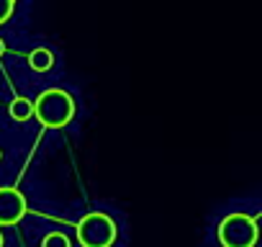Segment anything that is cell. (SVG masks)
Masks as SVG:
<instances>
[{"label": "cell", "mask_w": 262, "mask_h": 247, "mask_svg": "<svg viewBox=\"0 0 262 247\" xmlns=\"http://www.w3.org/2000/svg\"><path fill=\"white\" fill-rule=\"evenodd\" d=\"M13 8H16L13 0H0V24H6L13 16Z\"/></svg>", "instance_id": "cell-8"}, {"label": "cell", "mask_w": 262, "mask_h": 247, "mask_svg": "<svg viewBox=\"0 0 262 247\" xmlns=\"http://www.w3.org/2000/svg\"><path fill=\"white\" fill-rule=\"evenodd\" d=\"M0 160H3V152H0Z\"/></svg>", "instance_id": "cell-11"}, {"label": "cell", "mask_w": 262, "mask_h": 247, "mask_svg": "<svg viewBox=\"0 0 262 247\" xmlns=\"http://www.w3.org/2000/svg\"><path fill=\"white\" fill-rule=\"evenodd\" d=\"M3 54H6V42L0 39V57H3Z\"/></svg>", "instance_id": "cell-9"}, {"label": "cell", "mask_w": 262, "mask_h": 247, "mask_svg": "<svg viewBox=\"0 0 262 247\" xmlns=\"http://www.w3.org/2000/svg\"><path fill=\"white\" fill-rule=\"evenodd\" d=\"M77 242L82 247H111L116 242V221L103 211H90L77 221Z\"/></svg>", "instance_id": "cell-3"}, {"label": "cell", "mask_w": 262, "mask_h": 247, "mask_svg": "<svg viewBox=\"0 0 262 247\" xmlns=\"http://www.w3.org/2000/svg\"><path fill=\"white\" fill-rule=\"evenodd\" d=\"M34 116L39 118V123H44L47 129H62L75 116V100H72V95L67 90L49 88V90H44L36 98Z\"/></svg>", "instance_id": "cell-1"}, {"label": "cell", "mask_w": 262, "mask_h": 247, "mask_svg": "<svg viewBox=\"0 0 262 247\" xmlns=\"http://www.w3.org/2000/svg\"><path fill=\"white\" fill-rule=\"evenodd\" d=\"M41 247H72L70 244V237L62 234V232H49L44 239H41Z\"/></svg>", "instance_id": "cell-7"}, {"label": "cell", "mask_w": 262, "mask_h": 247, "mask_svg": "<svg viewBox=\"0 0 262 247\" xmlns=\"http://www.w3.org/2000/svg\"><path fill=\"white\" fill-rule=\"evenodd\" d=\"M13 3H16V0H13Z\"/></svg>", "instance_id": "cell-12"}, {"label": "cell", "mask_w": 262, "mask_h": 247, "mask_svg": "<svg viewBox=\"0 0 262 247\" xmlns=\"http://www.w3.org/2000/svg\"><path fill=\"white\" fill-rule=\"evenodd\" d=\"M8 113L16 121H29L34 116V100H29V98H13L11 106H8Z\"/></svg>", "instance_id": "cell-6"}, {"label": "cell", "mask_w": 262, "mask_h": 247, "mask_svg": "<svg viewBox=\"0 0 262 247\" xmlns=\"http://www.w3.org/2000/svg\"><path fill=\"white\" fill-rule=\"evenodd\" d=\"M6 244V239H3V232H0V247H3Z\"/></svg>", "instance_id": "cell-10"}, {"label": "cell", "mask_w": 262, "mask_h": 247, "mask_svg": "<svg viewBox=\"0 0 262 247\" xmlns=\"http://www.w3.org/2000/svg\"><path fill=\"white\" fill-rule=\"evenodd\" d=\"M259 237L257 229V219L247 216V214H226L219 221V242L221 247H254Z\"/></svg>", "instance_id": "cell-2"}, {"label": "cell", "mask_w": 262, "mask_h": 247, "mask_svg": "<svg viewBox=\"0 0 262 247\" xmlns=\"http://www.w3.org/2000/svg\"><path fill=\"white\" fill-rule=\"evenodd\" d=\"M29 206H26V198L18 188H0V227H11V224H18L24 216H26Z\"/></svg>", "instance_id": "cell-4"}, {"label": "cell", "mask_w": 262, "mask_h": 247, "mask_svg": "<svg viewBox=\"0 0 262 247\" xmlns=\"http://www.w3.org/2000/svg\"><path fill=\"white\" fill-rule=\"evenodd\" d=\"M52 65H54V54L44 47H39L29 54V67L34 72H47V70H52Z\"/></svg>", "instance_id": "cell-5"}]
</instances>
